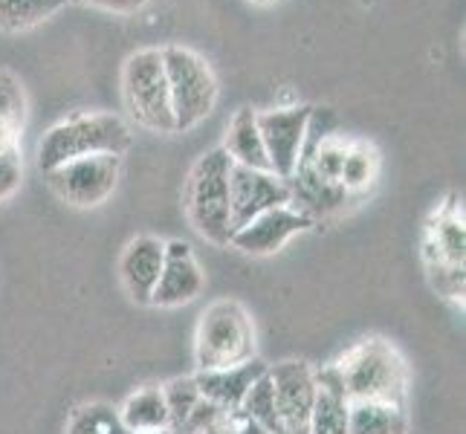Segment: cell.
I'll return each instance as SVG.
<instances>
[{"label":"cell","instance_id":"7402d4cb","mask_svg":"<svg viewBox=\"0 0 466 434\" xmlns=\"http://www.w3.org/2000/svg\"><path fill=\"white\" fill-rule=\"evenodd\" d=\"M380 171V156L368 142H350L345 151V163H342V174H339V186L348 191V195H357V191H365L377 180Z\"/></svg>","mask_w":466,"mask_h":434},{"label":"cell","instance_id":"cb8c5ba5","mask_svg":"<svg viewBox=\"0 0 466 434\" xmlns=\"http://www.w3.org/2000/svg\"><path fill=\"white\" fill-rule=\"evenodd\" d=\"M67 434H131L125 429L119 409L110 403H87L76 409Z\"/></svg>","mask_w":466,"mask_h":434},{"label":"cell","instance_id":"603a6c76","mask_svg":"<svg viewBox=\"0 0 466 434\" xmlns=\"http://www.w3.org/2000/svg\"><path fill=\"white\" fill-rule=\"evenodd\" d=\"M67 4V0H0V29L6 32H24L38 26L41 21Z\"/></svg>","mask_w":466,"mask_h":434},{"label":"cell","instance_id":"7c38bea8","mask_svg":"<svg viewBox=\"0 0 466 434\" xmlns=\"http://www.w3.org/2000/svg\"><path fill=\"white\" fill-rule=\"evenodd\" d=\"M310 227H313V220L296 212L293 206H279L258 217H252L247 227L235 229L229 247H235L244 255H258V258H264V255L281 252L299 232H308Z\"/></svg>","mask_w":466,"mask_h":434},{"label":"cell","instance_id":"44dd1931","mask_svg":"<svg viewBox=\"0 0 466 434\" xmlns=\"http://www.w3.org/2000/svg\"><path fill=\"white\" fill-rule=\"evenodd\" d=\"M240 414L252 420L255 426H261L267 434H284L281 417H279V406H276V391H272L269 374L258 377L252 382V389L247 391L244 403L238 409Z\"/></svg>","mask_w":466,"mask_h":434},{"label":"cell","instance_id":"f1b7e54d","mask_svg":"<svg viewBox=\"0 0 466 434\" xmlns=\"http://www.w3.org/2000/svg\"><path fill=\"white\" fill-rule=\"evenodd\" d=\"M142 434H177L174 429H157V431H142Z\"/></svg>","mask_w":466,"mask_h":434},{"label":"cell","instance_id":"ba28073f","mask_svg":"<svg viewBox=\"0 0 466 434\" xmlns=\"http://www.w3.org/2000/svg\"><path fill=\"white\" fill-rule=\"evenodd\" d=\"M46 186L73 208H96L102 206L119 186L122 177V156L96 154L70 159L53 171H44Z\"/></svg>","mask_w":466,"mask_h":434},{"label":"cell","instance_id":"4316f807","mask_svg":"<svg viewBox=\"0 0 466 434\" xmlns=\"http://www.w3.org/2000/svg\"><path fill=\"white\" fill-rule=\"evenodd\" d=\"M200 434H267L261 426L247 420L240 411H223L215 423H208Z\"/></svg>","mask_w":466,"mask_h":434},{"label":"cell","instance_id":"9a60e30c","mask_svg":"<svg viewBox=\"0 0 466 434\" xmlns=\"http://www.w3.org/2000/svg\"><path fill=\"white\" fill-rule=\"evenodd\" d=\"M267 362H261L258 357L249 362H240L232 368H218V371H198L195 382L200 389V397L215 403L223 411H238L240 403H244L247 391L252 389V382L267 374Z\"/></svg>","mask_w":466,"mask_h":434},{"label":"cell","instance_id":"484cf974","mask_svg":"<svg viewBox=\"0 0 466 434\" xmlns=\"http://www.w3.org/2000/svg\"><path fill=\"white\" fill-rule=\"evenodd\" d=\"M24 180V156L21 148H9L0 154V203H6Z\"/></svg>","mask_w":466,"mask_h":434},{"label":"cell","instance_id":"277c9868","mask_svg":"<svg viewBox=\"0 0 466 434\" xmlns=\"http://www.w3.org/2000/svg\"><path fill=\"white\" fill-rule=\"evenodd\" d=\"M255 359V328L244 304L220 298L200 313L195 333L198 371H218Z\"/></svg>","mask_w":466,"mask_h":434},{"label":"cell","instance_id":"ac0fdd59","mask_svg":"<svg viewBox=\"0 0 466 434\" xmlns=\"http://www.w3.org/2000/svg\"><path fill=\"white\" fill-rule=\"evenodd\" d=\"M119 417L125 429L131 434L142 431H157V429H171L163 385H146V389L134 391L125 399V406L119 409Z\"/></svg>","mask_w":466,"mask_h":434},{"label":"cell","instance_id":"ffe728a7","mask_svg":"<svg viewBox=\"0 0 466 434\" xmlns=\"http://www.w3.org/2000/svg\"><path fill=\"white\" fill-rule=\"evenodd\" d=\"M26 125V96L12 73L0 70V154L18 148Z\"/></svg>","mask_w":466,"mask_h":434},{"label":"cell","instance_id":"3957f363","mask_svg":"<svg viewBox=\"0 0 466 434\" xmlns=\"http://www.w3.org/2000/svg\"><path fill=\"white\" fill-rule=\"evenodd\" d=\"M229 168L232 159L218 145L198 159L186 186V212L191 229L215 247H229L235 232L229 215Z\"/></svg>","mask_w":466,"mask_h":434},{"label":"cell","instance_id":"f546056e","mask_svg":"<svg viewBox=\"0 0 466 434\" xmlns=\"http://www.w3.org/2000/svg\"><path fill=\"white\" fill-rule=\"evenodd\" d=\"M252 4H258V6H267V4H272V0H252Z\"/></svg>","mask_w":466,"mask_h":434},{"label":"cell","instance_id":"4fadbf2b","mask_svg":"<svg viewBox=\"0 0 466 434\" xmlns=\"http://www.w3.org/2000/svg\"><path fill=\"white\" fill-rule=\"evenodd\" d=\"M206 287V276L186 240H166V264L159 272L151 304L157 308H183L191 304Z\"/></svg>","mask_w":466,"mask_h":434},{"label":"cell","instance_id":"d4e9b609","mask_svg":"<svg viewBox=\"0 0 466 434\" xmlns=\"http://www.w3.org/2000/svg\"><path fill=\"white\" fill-rule=\"evenodd\" d=\"M163 397H166V409H168V420H171V429L180 434L183 426L188 423L191 411L200 406V389L195 377H177L171 382L163 385Z\"/></svg>","mask_w":466,"mask_h":434},{"label":"cell","instance_id":"30bf717a","mask_svg":"<svg viewBox=\"0 0 466 434\" xmlns=\"http://www.w3.org/2000/svg\"><path fill=\"white\" fill-rule=\"evenodd\" d=\"M267 374L272 382V391H276V406L284 434H308L319 394L316 371L301 359H287L279 365H269Z\"/></svg>","mask_w":466,"mask_h":434},{"label":"cell","instance_id":"5b68a950","mask_svg":"<svg viewBox=\"0 0 466 434\" xmlns=\"http://www.w3.org/2000/svg\"><path fill=\"white\" fill-rule=\"evenodd\" d=\"M163 67L171 96V114H174V134H186L198 127L218 102V78L212 67L186 46H166Z\"/></svg>","mask_w":466,"mask_h":434},{"label":"cell","instance_id":"8992f818","mask_svg":"<svg viewBox=\"0 0 466 434\" xmlns=\"http://www.w3.org/2000/svg\"><path fill=\"white\" fill-rule=\"evenodd\" d=\"M122 96L127 114L137 119V125L154 134H174L171 96L159 50H139L125 61Z\"/></svg>","mask_w":466,"mask_h":434},{"label":"cell","instance_id":"9c48e42d","mask_svg":"<svg viewBox=\"0 0 466 434\" xmlns=\"http://www.w3.org/2000/svg\"><path fill=\"white\" fill-rule=\"evenodd\" d=\"M310 110L313 107L308 105H296V107H276V110L255 114L261 139H264L269 171L281 177V180H290L299 168L304 136H308Z\"/></svg>","mask_w":466,"mask_h":434},{"label":"cell","instance_id":"83f0119b","mask_svg":"<svg viewBox=\"0 0 466 434\" xmlns=\"http://www.w3.org/2000/svg\"><path fill=\"white\" fill-rule=\"evenodd\" d=\"M87 4L99 6V9H107V12H116V15H131V12L146 6L148 0H87Z\"/></svg>","mask_w":466,"mask_h":434},{"label":"cell","instance_id":"7a4b0ae2","mask_svg":"<svg viewBox=\"0 0 466 434\" xmlns=\"http://www.w3.org/2000/svg\"><path fill=\"white\" fill-rule=\"evenodd\" d=\"M131 148V127L116 114H76L53 125L38 145V168L53 171L70 159L114 154Z\"/></svg>","mask_w":466,"mask_h":434},{"label":"cell","instance_id":"6da1fadb","mask_svg":"<svg viewBox=\"0 0 466 434\" xmlns=\"http://www.w3.org/2000/svg\"><path fill=\"white\" fill-rule=\"evenodd\" d=\"M333 371L350 403L374 399V403H397L406 406L409 394V365L391 342L371 336L353 348H348L333 362Z\"/></svg>","mask_w":466,"mask_h":434},{"label":"cell","instance_id":"e0dca14e","mask_svg":"<svg viewBox=\"0 0 466 434\" xmlns=\"http://www.w3.org/2000/svg\"><path fill=\"white\" fill-rule=\"evenodd\" d=\"M220 148L229 154L232 166L269 171L267 151H264V139H261L258 119H255V110L252 107H240L238 114L232 116V122L227 127V139H223Z\"/></svg>","mask_w":466,"mask_h":434},{"label":"cell","instance_id":"d6986e66","mask_svg":"<svg viewBox=\"0 0 466 434\" xmlns=\"http://www.w3.org/2000/svg\"><path fill=\"white\" fill-rule=\"evenodd\" d=\"M406 431H409L406 406L374 403V399L350 403L348 434H406Z\"/></svg>","mask_w":466,"mask_h":434},{"label":"cell","instance_id":"52a82bcc","mask_svg":"<svg viewBox=\"0 0 466 434\" xmlns=\"http://www.w3.org/2000/svg\"><path fill=\"white\" fill-rule=\"evenodd\" d=\"M463 258H466V229L458 197L438 208L429 220L423 237V261L429 281L443 298L463 301Z\"/></svg>","mask_w":466,"mask_h":434},{"label":"cell","instance_id":"8fae6325","mask_svg":"<svg viewBox=\"0 0 466 434\" xmlns=\"http://www.w3.org/2000/svg\"><path fill=\"white\" fill-rule=\"evenodd\" d=\"M279 206H290V186H287V180L261 168H244V166L229 168L232 229L247 227L252 217Z\"/></svg>","mask_w":466,"mask_h":434},{"label":"cell","instance_id":"2e32d148","mask_svg":"<svg viewBox=\"0 0 466 434\" xmlns=\"http://www.w3.org/2000/svg\"><path fill=\"white\" fill-rule=\"evenodd\" d=\"M319 394L310 414V431L308 434H348V414L350 399L339 382V374L328 365L325 371H316Z\"/></svg>","mask_w":466,"mask_h":434},{"label":"cell","instance_id":"5bb4252c","mask_svg":"<svg viewBox=\"0 0 466 434\" xmlns=\"http://www.w3.org/2000/svg\"><path fill=\"white\" fill-rule=\"evenodd\" d=\"M166 264V240L154 235H139L125 247L119 258V278L125 293L137 304H151L159 272Z\"/></svg>","mask_w":466,"mask_h":434}]
</instances>
